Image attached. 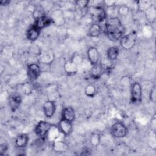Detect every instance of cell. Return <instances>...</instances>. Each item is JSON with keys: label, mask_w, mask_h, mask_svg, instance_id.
<instances>
[{"label": "cell", "mask_w": 156, "mask_h": 156, "mask_svg": "<svg viewBox=\"0 0 156 156\" xmlns=\"http://www.w3.org/2000/svg\"><path fill=\"white\" fill-rule=\"evenodd\" d=\"M104 32L110 40L117 41L124 35L125 28L118 17L113 16L106 20Z\"/></svg>", "instance_id": "obj_1"}, {"label": "cell", "mask_w": 156, "mask_h": 156, "mask_svg": "<svg viewBox=\"0 0 156 156\" xmlns=\"http://www.w3.org/2000/svg\"><path fill=\"white\" fill-rule=\"evenodd\" d=\"M88 13H90L92 20L96 23L103 22L107 19V12L104 7L100 5L89 7Z\"/></svg>", "instance_id": "obj_2"}, {"label": "cell", "mask_w": 156, "mask_h": 156, "mask_svg": "<svg viewBox=\"0 0 156 156\" xmlns=\"http://www.w3.org/2000/svg\"><path fill=\"white\" fill-rule=\"evenodd\" d=\"M128 132L126 126L122 122H116L114 123L110 129L111 135L116 138H122L125 137Z\"/></svg>", "instance_id": "obj_3"}, {"label": "cell", "mask_w": 156, "mask_h": 156, "mask_svg": "<svg viewBox=\"0 0 156 156\" xmlns=\"http://www.w3.org/2000/svg\"><path fill=\"white\" fill-rule=\"evenodd\" d=\"M52 125V124L48 121H40L35 126L34 132L39 138H45L47 137V135Z\"/></svg>", "instance_id": "obj_4"}, {"label": "cell", "mask_w": 156, "mask_h": 156, "mask_svg": "<svg viewBox=\"0 0 156 156\" xmlns=\"http://www.w3.org/2000/svg\"><path fill=\"white\" fill-rule=\"evenodd\" d=\"M136 41V34L131 32L128 34H124L119 40L121 47L124 49H130L135 44Z\"/></svg>", "instance_id": "obj_5"}, {"label": "cell", "mask_w": 156, "mask_h": 156, "mask_svg": "<svg viewBox=\"0 0 156 156\" xmlns=\"http://www.w3.org/2000/svg\"><path fill=\"white\" fill-rule=\"evenodd\" d=\"M142 87L138 82H133L131 84V102L133 104L141 102L142 100Z\"/></svg>", "instance_id": "obj_6"}, {"label": "cell", "mask_w": 156, "mask_h": 156, "mask_svg": "<svg viewBox=\"0 0 156 156\" xmlns=\"http://www.w3.org/2000/svg\"><path fill=\"white\" fill-rule=\"evenodd\" d=\"M41 69L39 64L36 63H30L27 66V77L31 81L36 80L40 76Z\"/></svg>", "instance_id": "obj_7"}, {"label": "cell", "mask_w": 156, "mask_h": 156, "mask_svg": "<svg viewBox=\"0 0 156 156\" xmlns=\"http://www.w3.org/2000/svg\"><path fill=\"white\" fill-rule=\"evenodd\" d=\"M58 127L60 132L65 136H68L71 135L73 130L72 122L68 121L62 118H61L58 122Z\"/></svg>", "instance_id": "obj_8"}, {"label": "cell", "mask_w": 156, "mask_h": 156, "mask_svg": "<svg viewBox=\"0 0 156 156\" xmlns=\"http://www.w3.org/2000/svg\"><path fill=\"white\" fill-rule=\"evenodd\" d=\"M22 102V98L20 94L13 93L9 98V105L12 112H15L18 109Z\"/></svg>", "instance_id": "obj_9"}, {"label": "cell", "mask_w": 156, "mask_h": 156, "mask_svg": "<svg viewBox=\"0 0 156 156\" xmlns=\"http://www.w3.org/2000/svg\"><path fill=\"white\" fill-rule=\"evenodd\" d=\"M55 110L56 105L53 101L48 100L44 102L43 105V111L46 118H52L55 112Z\"/></svg>", "instance_id": "obj_10"}, {"label": "cell", "mask_w": 156, "mask_h": 156, "mask_svg": "<svg viewBox=\"0 0 156 156\" xmlns=\"http://www.w3.org/2000/svg\"><path fill=\"white\" fill-rule=\"evenodd\" d=\"M87 58L90 63L92 65H94L98 63L100 55H99V51L94 46L90 47L87 50Z\"/></svg>", "instance_id": "obj_11"}, {"label": "cell", "mask_w": 156, "mask_h": 156, "mask_svg": "<svg viewBox=\"0 0 156 156\" xmlns=\"http://www.w3.org/2000/svg\"><path fill=\"white\" fill-rule=\"evenodd\" d=\"M52 23H53V21L52 18L45 15L42 17H40L38 19L35 20V21L33 25L39 30H41L43 28H45L49 26Z\"/></svg>", "instance_id": "obj_12"}, {"label": "cell", "mask_w": 156, "mask_h": 156, "mask_svg": "<svg viewBox=\"0 0 156 156\" xmlns=\"http://www.w3.org/2000/svg\"><path fill=\"white\" fill-rule=\"evenodd\" d=\"M89 1L86 0H80L75 1V7L78 13L82 16L87 15L89 8Z\"/></svg>", "instance_id": "obj_13"}, {"label": "cell", "mask_w": 156, "mask_h": 156, "mask_svg": "<svg viewBox=\"0 0 156 156\" xmlns=\"http://www.w3.org/2000/svg\"><path fill=\"white\" fill-rule=\"evenodd\" d=\"M76 117L74 110L71 107H65L62 112V118L70 122H73Z\"/></svg>", "instance_id": "obj_14"}, {"label": "cell", "mask_w": 156, "mask_h": 156, "mask_svg": "<svg viewBox=\"0 0 156 156\" xmlns=\"http://www.w3.org/2000/svg\"><path fill=\"white\" fill-rule=\"evenodd\" d=\"M40 33V30L32 25L27 29L26 32V37L29 41H35L39 37Z\"/></svg>", "instance_id": "obj_15"}, {"label": "cell", "mask_w": 156, "mask_h": 156, "mask_svg": "<svg viewBox=\"0 0 156 156\" xmlns=\"http://www.w3.org/2000/svg\"><path fill=\"white\" fill-rule=\"evenodd\" d=\"M29 141V136L26 133H22L18 135L15 139V146L19 149H23L25 147Z\"/></svg>", "instance_id": "obj_16"}, {"label": "cell", "mask_w": 156, "mask_h": 156, "mask_svg": "<svg viewBox=\"0 0 156 156\" xmlns=\"http://www.w3.org/2000/svg\"><path fill=\"white\" fill-rule=\"evenodd\" d=\"M102 32V27L98 23H93L89 27L88 35L93 38L99 37Z\"/></svg>", "instance_id": "obj_17"}, {"label": "cell", "mask_w": 156, "mask_h": 156, "mask_svg": "<svg viewBox=\"0 0 156 156\" xmlns=\"http://www.w3.org/2000/svg\"><path fill=\"white\" fill-rule=\"evenodd\" d=\"M63 68L65 71L68 74H74L77 72L78 65H77L71 60H70L65 63Z\"/></svg>", "instance_id": "obj_18"}, {"label": "cell", "mask_w": 156, "mask_h": 156, "mask_svg": "<svg viewBox=\"0 0 156 156\" xmlns=\"http://www.w3.org/2000/svg\"><path fill=\"white\" fill-rule=\"evenodd\" d=\"M61 134H62V133L59 130L58 126H56L53 124L47 135V137L48 138L49 141L53 142V141L58 140L60 135H61Z\"/></svg>", "instance_id": "obj_19"}, {"label": "cell", "mask_w": 156, "mask_h": 156, "mask_svg": "<svg viewBox=\"0 0 156 156\" xmlns=\"http://www.w3.org/2000/svg\"><path fill=\"white\" fill-rule=\"evenodd\" d=\"M119 53V49L118 46H113L108 48L107 51L106 57L111 61L114 62L118 58Z\"/></svg>", "instance_id": "obj_20"}, {"label": "cell", "mask_w": 156, "mask_h": 156, "mask_svg": "<svg viewBox=\"0 0 156 156\" xmlns=\"http://www.w3.org/2000/svg\"><path fill=\"white\" fill-rule=\"evenodd\" d=\"M103 71L104 69H102L99 63L93 65L90 71L91 77H92V79H99V78H101L103 73Z\"/></svg>", "instance_id": "obj_21"}, {"label": "cell", "mask_w": 156, "mask_h": 156, "mask_svg": "<svg viewBox=\"0 0 156 156\" xmlns=\"http://www.w3.org/2000/svg\"><path fill=\"white\" fill-rule=\"evenodd\" d=\"M53 149L57 152H63L65 151L67 148V144L62 140H57L52 142Z\"/></svg>", "instance_id": "obj_22"}, {"label": "cell", "mask_w": 156, "mask_h": 156, "mask_svg": "<svg viewBox=\"0 0 156 156\" xmlns=\"http://www.w3.org/2000/svg\"><path fill=\"white\" fill-rule=\"evenodd\" d=\"M138 9L141 12H146L153 5L150 0H141L136 2Z\"/></svg>", "instance_id": "obj_23"}, {"label": "cell", "mask_w": 156, "mask_h": 156, "mask_svg": "<svg viewBox=\"0 0 156 156\" xmlns=\"http://www.w3.org/2000/svg\"><path fill=\"white\" fill-rule=\"evenodd\" d=\"M100 65L102 68L104 70H108L110 69H112L113 68V62L109 60L106 56L105 57H103L100 62Z\"/></svg>", "instance_id": "obj_24"}, {"label": "cell", "mask_w": 156, "mask_h": 156, "mask_svg": "<svg viewBox=\"0 0 156 156\" xmlns=\"http://www.w3.org/2000/svg\"><path fill=\"white\" fill-rule=\"evenodd\" d=\"M96 88L93 84H88L85 88V94L89 98L94 97L96 94Z\"/></svg>", "instance_id": "obj_25"}, {"label": "cell", "mask_w": 156, "mask_h": 156, "mask_svg": "<svg viewBox=\"0 0 156 156\" xmlns=\"http://www.w3.org/2000/svg\"><path fill=\"white\" fill-rule=\"evenodd\" d=\"M44 10L41 6L36 7L33 12V16L35 20L44 16Z\"/></svg>", "instance_id": "obj_26"}, {"label": "cell", "mask_w": 156, "mask_h": 156, "mask_svg": "<svg viewBox=\"0 0 156 156\" xmlns=\"http://www.w3.org/2000/svg\"><path fill=\"white\" fill-rule=\"evenodd\" d=\"M129 11H130V9L127 5L125 4H122L118 8L117 12L119 15L122 16H125L129 14Z\"/></svg>", "instance_id": "obj_27"}, {"label": "cell", "mask_w": 156, "mask_h": 156, "mask_svg": "<svg viewBox=\"0 0 156 156\" xmlns=\"http://www.w3.org/2000/svg\"><path fill=\"white\" fill-rule=\"evenodd\" d=\"M101 141V135L98 133H94L92 134L90 138V143L93 146H97L99 145Z\"/></svg>", "instance_id": "obj_28"}, {"label": "cell", "mask_w": 156, "mask_h": 156, "mask_svg": "<svg viewBox=\"0 0 156 156\" xmlns=\"http://www.w3.org/2000/svg\"><path fill=\"white\" fill-rule=\"evenodd\" d=\"M146 16L149 20L153 21L155 18V10L154 7L152 5L146 12Z\"/></svg>", "instance_id": "obj_29"}, {"label": "cell", "mask_w": 156, "mask_h": 156, "mask_svg": "<svg viewBox=\"0 0 156 156\" xmlns=\"http://www.w3.org/2000/svg\"><path fill=\"white\" fill-rule=\"evenodd\" d=\"M22 91L26 95H29L32 91V86L30 82H26L22 85Z\"/></svg>", "instance_id": "obj_30"}, {"label": "cell", "mask_w": 156, "mask_h": 156, "mask_svg": "<svg viewBox=\"0 0 156 156\" xmlns=\"http://www.w3.org/2000/svg\"><path fill=\"white\" fill-rule=\"evenodd\" d=\"M155 99H156V91H155V86H154L151 88L149 93V99L152 102L155 103Z\"/></svg>", "instance_id": "obj_31"}, {"label": "cell", "mask_w": 156, "mask_h": 156, "mask_svg": "<svg viewBox=\"0 0 156 156\" xmlns=\"http://www.w3.org/2000/svg\"><path fill=\"white\" fill-rule=\"evenodd\" d=\"M103 3L107 8H112L116 5V2L115 1H105Z\"/></svg>", "instance_id": "obj_32"}, {"label": "cell", "mask_w": 156, "mask_h": 156, "mask_svg": "<svg viewBox=\"0 0 156 156\" xmlns=\"http://www.w3.org/2000/svg\"><path fill=\"white\" fill-rule=\"evenodd\" d=\"M8 149V146L5 143H2L0 146V154L3 155L4 154Z\"/></svg>", "instance_id": "obj_33"}, {"label": "cell", "mask_w": 156, "mask_h": 156, "mask_svg": "<svg viewBox=\"0 0 156 156\" xmlns=\"http://www.w3.org/2000/svg\"><path fill=\"white\" fill-rule=\"evenodd\" d=\"M151 127H152V130H153V132H155V116L151 120Z\"/></svg>", "instance_id": "obj_34"}, {"label": "cell", "mask_w": 156, "mask_h": 156, "mask_svg": "<svg viewBox=\"0 0 156 156\" xmlns=\"http://www.w3.org/2000/svg\"><path fill=\"white\" fill-rule=\"evenodd\" d=\"M9 3H10V1H1L0 2L1 5H4V6L8 5Z\"/></svg>", "instance_id": "obj_35"}]
</instances>
